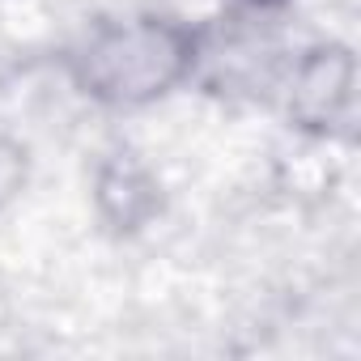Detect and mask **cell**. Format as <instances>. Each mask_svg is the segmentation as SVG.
<instances>
[{
  "instance_id": "obj_1",
  "label": "cell",
  "mask_w": 361,
  "mask_h": 361,
  "mask_svg": "<svg viewBox=\"0 0 361 361\" xmlns=\"http://www.w3.org/2000/svg\"><path fill=\"white\" fill-rule=\"evenodd\" d=\"M196 64H200V35L157 13L102 22L68 56L77 90L119 111H136L166 98L196 73Z\"/></svg>"
},
{
  "instance_id": "obj_2",
  "label": "cell",
  "mask_w": 361,
  "mask_h": 361,
  "mask_svg": "<svg viewBox=\"0 0 361 361\" xmlns=\"http://www.w3.org/2000/svg\"><path fill=\"white\" fill-rule=\"evenodd\" d=\"M353 98H357V60L340 43H319L302 51V60L289 68L285 106L289 119L306 132L327 136L340 123H348Z\"/></svg>"
},
{
  "instance_id": "obj_3",
  "label": "cell",
  "mask_w": 361,
  "mask_h": 361,
  "mask_svg": "<svg viewBox=\"0 0 361 361\" xmlns=\"http://www.w3.org/2000/svg\"><path fill=\"white\" fill-rule=\"evenodd\" d=\"M94 204L115 234H136L161 213V188L140 157L111 153L94 174Z\"/></svg>"
},
{
  "instance_id": "obj_4",
  "label": "cell",
  "mask_w": 361,
  "mask_h": 361,
  "mask_svg": "<svg viewBox=\"0 0 361 361\" xmlns=\"http://www.w3.org/2000/svg\"><path fill=\"white\" fill-rule=\"evenodd\" d=\"M26 174H30V157L18 140H5L0 136V209L13 204L18 192L26 188Z\"/></svg>"
},
{
  "instance_id": "obj_5",
  "label": "cell",
  "mask_w": 361,
  "mask_h": 361,
  "mask_svg": "<svg viewBox=\"0 0 361 361\" xmlns=\"http://www.w3.org/2000/svg\"><path fill=\"white\" fill-rule=\"evenodd\" d=\"M251 5H264V9H272V5H285V0H251Z\"/></svg>"
}]
</instances>
